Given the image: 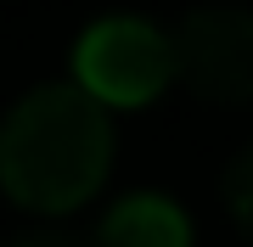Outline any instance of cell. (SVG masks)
Returning <instances> with one entry per match:
<instances>
[{
	"mask_svg": "<svg viewBox=\"0 0 253 247\" xmlns=\"http://www.w3.org/2000/svg\"><path fill=\"white\" fill-rule=\"evenodd\" d=\"M113 163L107 107L79 84H40L0 124V185L28 213H73Z\"/></svg>",
	"mask_w": 253,
	"mask_h": 247,
	"instance_id": "6da1fadb",
	"label": "cell"
},
{
	"mask_svg": "<svg viewBox=\"0 0 253 247\" xmlns=\"http://www.w3.org/2000/svg\"><path fill=\"white\" fill-rule=\"evenodd\" d=\"M169 34H158L146 17H101L73 45V84L101 107H146L169 90Z\"/></svg>",
	"mask_w": 253,
	"mask_h": 247,
	"instance_id": "7a4b0ae2",
	"label": "cell"
},
{
	"mask_svg": "<svg viewBox=\"0 0 253 247\" xmlns=\"http://www.w3.org/2000/svg\"><path fill=\"white\" fill-rule=\"evenodd\" d=\"M174 79L197 101L248 107L253 101V11L248 6H197L169 34Z\"/></svg>",
	"mask_w": 253,
	"mask_h": 247,
	"instance_id": "3957f363",
	"label": "cell"
},
{
	"mask_svg": "<svg viewBox=\"0 0 253 247\" xmlns=\"http://www.w3.org/2000/svg\"><path fill=\"white\" fill-rule=\"evenodd\" d=\"M90 247H191V225L169 197L135 191V197L107 208V219H101Z\"/></svg>",
	"mask_w": 253,
	"mask_h": 247,
	"instance_id": "277c9868",
	"label": "cell"
},
{
	"mask_svg": "<svg viewBox=\"0 0 253 247\" xmlns=\"http://www.w3.org/2000/svg\"><path fill=\"white\" fill-rule=\"evenodd\" d=\"M219 197H225V213L236 219V230L253 242V146H242L231 157L225 180H219Z\"/></svg>",
	"mask_w": 253,
	"mask_h": 247,
	"instance_id": "5b68a950",
	"label": "cell"
},
{
	"mask_svg": "<svg viewBox=\"0 0 253 247\" xmlns=\"http://www.w3.org/2000/svg\"><path fill=\"white\" fill-rule=\"evenodd\" d=\"M6 247H90V242L68 236V230H23V236H11Z\"/></svg>",
	"mask_w": 253,
	"mask_h": 247,
	"instance_id": "8992f818",
	"label": "cell"
}]
</instances>
